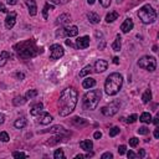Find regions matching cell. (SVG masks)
<instances>
[{
    "mask_svg": "<svg viewBox=\"0 0 159 159\" xmlns=\"http://www.w3.org/2000/svg\"><path fill=\"white\" fill-rule=\"evenodd\" d=\"M77 97L78 93L73 87H67L62 91L60 98H58V114L61 117H66L70 113L73 112L76 104H77Z\"/></svg>",
    "mask_w": 159,
    "mask_h": 159,
    "instance_id": "obj_1",
    "label": "cell"
},
{
    "mask_svg": "<svg viewBox=\"0 0 159 159\" xmlns=\"http://www.w3.org/2000/svg\"><path fill=\"white\" fill-rule=\"evenodd\" d=\"M14 50L16 51L17 56L22 60H29V58H32L40 53H42V47H39L36 45V41L35 40H25V41H21L19 43H16L14 46Z\"/></svg>",
    "mask_w": 159,
    "mask_h": 159,
    "instance_id": "obj_2",
    "label": "cell"
},
{
    "mask_svg": "<svg viewBox=\"0 0 159 159\" xmlns=\"http://www.w3.org/2000/svg\"><path fill=\"white\" fill-rule=\"evenodd\" d=\"M123 84V77L120 73L118 72H113L111 73L104 82V91L108 96H114L119 92V89L122 88Z\"/></svg>",
    "mask_w": 159,
    "mask_h": 159,
    "instance_id": "obj_3",
    "label": "cell"
},
{
    "mask_svg": "<svg viewBox=\"0 0 159 159\" xmlns=\"http://www.w3.org/2000/svg\"><path fill=\"white\" fill-rule=\"evenodd\" d=\"M101 97H102L101 89H92V91L87 92L83 96V99H82V107H83V109H86V111H93V109H96L97 106H98V103H99Z\"/></svg>",
    "mask_w": 159,
    "mask_h": 159,
    "instance_id": "obj_4",
    "label": "cell"
},
{
    "mask_svg": "<svg viewBox=\"0 0 159 159\" xmlns=\"http://www.w3.org/2000/svg\"><path fill=\"white\" fill-rule=\"evenodd\" d=\"M138 17L143 24H152L157 20V11L149 4H145L139 9Z\"/></svg>",
    "mask_w": 159,
    "mask_h": 159,
    "instance_id": "obj_5",
    "label": "cell"
},
{
    "mask_svg": "<svg viewBox=\"0 0 159 159\" xmlns=\"http://www.w3.org/2000/svg\"><path fill=\"white\" fill-rule=\"evenodd\" d=\"M138 66L149 71V72H153L157 68V60L153 56H143V57L139 58Z\"/></svg>",
    "mask_w": 159,
    "mask_h": 159,
    "instance_id": "obj_6",
    "label": "cell"
},
{
    "mask_svg": "<svg viewBox=\"0 0 159 159\" xmlns=\"http://www.w3.org/2000/svg\"><path fill=\"white\" fill-rule=\"evenodd\" d=\"M119 107H120V103H119L118 101H113V102H111L109 104L102 107V108H101V112H102V114H104V116H107V117H112V116H114V114L118 112Z\"/></svg>",
    "mask_w": 159,
    "mask_h": 159,
    "instance_id": "obj_7",
    "label": "cell"
},
{
    "mask_svg": "<svg viewBox=\"0 0 159 159\" xmlns=\"http://www.w3.org/2000/svg\"><path fill=\"white\" fill-rule=\"evenodd\" d=\"M50 51H51V53H50V60H58V58L62 57L63 53H65L62 46L58 45V43H53V45L50 47Z\"/></svg>",
    "mask_w": 159,
    "mask_h": 159,
    "instance_id": "obj_8",
    "label": "cell"
},
{
    "mask_svg": "<svg viewBox=\"0 0 159 159\" xmlns=\"http://www.w3.org/2000/svg\"><path fill=\"white\" fill-rule=\"evenodd\" d=\"M77 34H78V27L77 26H70V27L61 29V31H57L56 36H68V37H72V36H77Z\"/></svg>",
    "mask_w": 159,
    "mask_h": 159,
    "instance_id": "obj_9",
    "label": "cell"
},
{
    "mask_svg": "<svg viewBox=\"0 0 159 159\" xmlns=\"http://www.w3.org/2000/svg\"><path fill=\"white\" fill-rule=\"evenodd\" d=\"M89 46V37L88 36H82V37H78L76 40V47L80 48V50H83V48H87Z\"/></svg>",
    "mask_w": 159,
    "mask_h": 159,
    "instance_id": "obj_10",
    "label": "cell"
},
{
    "mask_svg": "<svg viewBox=\"0 0 159 159\" xmlns=\"http://www.w3.org/2000/svg\"><path fill=\"white\" fill-rule=\"evenodd\" d=\"M52 116L50 114V113H46V112H41L40 114H39V119H37V122L40 123V124H43V125H46V124H50L51 122H52Z\"/></svg>",
    "mask_w": 159,
    "mask_h": 159,
    "instance_id": "obj_11",
    "label": "cell"
},
{
    "mask_svg": "<svg viewBox=\"0 0 159 159\" xmlns=\"http://www.w3.org/2000/svg\"><path fill=\"white\" fill-rule=\"evenodd\" d=\"M108 67V62L104 61V60H97L96 63H94V72L97 73H102L107 70Z\"/></svg>",
    "mask_w": 159,
    "mask_h": 159,
    "instance_id": "obj_12",
    "label": "cell"
},
{
    "mask_svg": "<svg viewBox=\"0 0 159 159\" xmlns=\"http://www.w3.org/2000/svg\"><path fill=\"white\" fill-rule=\"evenodd\" d=\"M15 21H16V12H10L7 14L6 19H5V27L6 29H12L14 25H15Z\"/></svg>",
    "mask_w": 159,
    "mask_h": 159,
    "instance_id": "obj_13",
    "label": "cell"
},
{
    "mask_svg": "<svg viewBox=\"0 0 159 159\" xmlns=\"http://www.w3.org/2000/svg\"><path fill=\"white\" fill-rule=\"evenodd\" d=\"M25 4L27 5L29 7V14L31 16H35L37 14V5H36V1L35 0H25Z\"/></svg>",
    "mask_w": 159,
    "mask_h": 159,
    "instance_id": "obj_14",
    "label": "cell"
},
{
    "mask_svg": "<svg viewBox=\"0 0 159 159\" xmlns=\"http://www.w3.org/2000/svg\"><path fill=\"white\" fill-rule=\"evenodd\" d=\"M133 26H134L133 20L128 17V19H125V20H124V22L120 25V30H122L124 34H127V32H129V31L133 29Z\"/></svg>",
    "mask_w": 159,
    "mask_h": 159,
    "instance_id": "obj_15",
    "label": "cell"
},
{
    "mask_svg": "<svg viewBox=\"0 0 159 159\" xmlns=\"http://www.w3.org/2000/svg\"><path fill=\"white\" fill-rule=\"evenodd\" d=\"M71 123L75 125V127H86V125H88V122L86 120V119H83V118H80V117H75V118H72V120H71Z\"/></svg>",
    "mask_w": 159,
    "mask_h": 159,
    "instance_id": "obj_16",
    "label": "cell"
},
{
    "mask_svg": "<svg viewBox=\"0 0 159 159\" xmlns=\"http://www.w3.org/2000/svg\"><path fill=\"white\" fill-rule=\"evenodd\" d=\"M71 22V16L68 15V14H62V15H60L58 17H57V21H56V24H61V25H67V24H70Z\"/></svg>",
    "mask_w": 159,
    "mask_h": 159,
    "instance_id": "obj_17",
    "label": "cell"
},
{
    "mask_svg": "<svg viewBox=\"0 0 159 159\" xmlns=\"http://www.w3.org/2000/svg\"><path fill=\"white\" fill-rule=\"evenodd\" d=\"M11 57H12V55H11L10 52H7V51H2V52L0 53V67L5 66V63L7 62V60H10Z\"/></svg>",
    "mask_w": 159,
    "mask_h": 159,
    "instance_id": "obj_18",
    "label": "cell"
},
{
    "mask_svg": "<svg viewBox=\"0 0 159 159\" xmlns=\"http://www.w3.org/2000/svg\"><path fill=\"white\" fill-rule=\"evenodd\" d=\"M80 147H81L83 150H86V152H91L92 148H93V143H92V140H89V139L82 140V142L80 143Z\"/></svg>",
    "mask_w": 159,
    "mask_h": 159,
    "instance_id": "obj_19",
    "label": "cell"
},
{
    "mask_svg": "<svg viewBox=\"0 0 159 159\" xmlns=\"http://www.w3.org/2000/svg\"><path fill=\"white\" fill-rule=\"evenodd\" d=\"M26 124H27V119H26L25 117H20V118H17V119L14 122V125H15L17 129H21V128L26 127Z\"/></svg>",
    "mask_w": 159,
    "mask_h": 159,
    "instance_id": "obj_20",
    "label": "cell"
},
{
    "mask_svg": "<svg viewBox=\"0 0 159 159\" xmlns=\"http://www.w3.org/2000/svg\"><path fill=\"white\" fill-rule=\"evenodd\" d=\"M87 19H88V21H89L91 24H98L99 20H101L99 15L96 14V12H88V14H87Z\"/></svg>",
    "mask_w": 159,
    "mask_h": 159,
    "instance_id": "obj_21",
    "label": "cell"
},
{
    "mask_svg": "<svg viewBox=\"0 0 159 159\" xmlns=\"http://www.w3.org/2000/svg\"><path fill=\"white\" fill-rule=\"evenodd\" d=\"M42 109H43V104H42V103H37V104H35V106L31 108L30 113H31V116H39V114L42 112Z\"/></svg>",
    "mask_w": 159,
    "mask_h": 159,
    "instance_id": "obj_22",
    "label": "cell"
},
{
    "mask_svg": "<svg viewBox=\"0 0 159 159\" xmlns=\"http://www.w3.org/2000/svg\"><path fill=\"white\" fill-rule=\"evenodd\" d=\"M120 47H122V39H120V36H119V35H117V37H116V40H114V42L112 43V48H113V51H119V50H120Z\"/></svg>",
    "mask_w": 159,
    "mask_h": 159,
    "instance_id": "obj_23",
    "label": "cell"
},
{
    "mask_svg": "<svg viewBox=\"0 0 159 159\" xmlns=\"http://www.w3.org/2000/svg\"><path fill=\"white\" fill-rule=\"evenodd\" d=\"M94 84H96V80H94V78H91V77L83 80V83H82L83 88H91V87H93Z\"/></svg>",
    "mask_w": 159,
    "mask_h": 159,
    "instance_id": "obj_24",
    "label": "cell"
},
{
    "mask_svg": "<svg viewBox=\"0 0 159 159\" xmlns=\"http://www.w3.org/2000/svg\"><path fill=\"white\" fill-rule=\"evenodd\" d=\"M63 140H66V137H62V135H57V137H53V138H51L50 140H47L46 142V144H50V145H53V144H56V143H58V142H63Z\"/></svg>",
    "mask_w": 159,
    "mask_h": 159,
    "instance_id": "obj_25",
    "label": "cell"
},
{
    "mask_svg": "<svg viewBox=\"0 0 159 159\" xmlns=\"http://www.w3.org/2000/svg\"><path fill=\"white\" fill-rule=\"evenodd\" d=\"M26 102H27V98H26V97H22V96H17V97H15L14 101H12V103H14L15 106H22V104H25Z\"/></svg>",
    "mask_w": 159,
    "mask_h": 159,
    "instance_id": "obj_26",
    "label": "cell"
},
{
    "mask_svg": "<svg viewBox=\"0 0 159 159\" xmlns=\"http://www.w3.org/2000/svg\"><path fill=\"white\" fill-rule=\"evenodd\" d=\"M139 120H140V122H143V123H147V124H149V123L152 122V116H150V113H148V112H144V113H142V114H140V118H139Z\"/></svg>",
    "mask_w": 159,
    "mask_h": 159,
    "instance_id": "obj_27",
    "label": "cell"
},
{
    "mask_svg": "<svg viewBox=\"0 0 159 159\" xmlns=\"http://www.w3.org/2000/svg\"><path fill=\"white\" fill-rule=\"evenodd\" d=\"M117 19H118V12L117 11H111L109 14L106 15V21L107 22H113Z\"/></svg>",
    "mask_w": 159,
    "mask_h": 159,
    "instance_id": "obj_28",
    "label": "cell"
},
{
    "mask_svg": "<svg viewBox=\"0 0 159 159\" xmlns=\"http://www.w3.org/2000/svg\"><path fill=\"white\" fill-rule=\"evenodd\" d=\"M92 71H93V70H92V66H91V65H88V66H84V67L82 68V71L80 72V77H84V76L89 75Z\"/></svg>",
    "mask_w": 159,
    "mask_h": 159,
    "instance_id": "obj_29",
    "label": "cell"
},
{
    "mask_svg": "<svg viewBox=\"0 0 159 159\" xmlns=\"http://www.w3.org/2000/svg\"><path fill=\"white\" fill-rule=\"evenodd\" d=\"M150 99H152V92H150V89H147L142 96V101H143V103H148Z\"/></svg>",
    "mask_w": 159,
    "mask_h": 159,
    "instance_id": "obj_30",
    "label": "cell"
},
{
    "mask_svg": "<svg viewBox=\"0 0 159 159\" xmlns=\"http://www.w3.org/2000/svg\"><path fill=\"white\" fill-rule=\"evenodd\" d=\"M43 132H57V133H66L65 128L62 125H53L52 128L47 129V130H43Z\"/></svg>",
    "mask_w": 159,
    "mask_h": 159,
    "instance_id": "obj_31",
    "label": "cell"
},
{
    "mask_svg": "<svg viewBox=\"0 0 159 159\" xmlns=\"http://www.w3.org/2000/svg\"><path fill=\"white\" fill-rule=\"evenodd\" d=\"M53 158L55 159H63L65 158V153L62 149H56L53 153Z\"/></svg>",
    "mask_w": 159,
    "mask_h": 159,
    "instance_id": "obj_32",
    "label": "cell"
},
{
    "mask_svg": "<svg viewBox=\"0 0 159 159\" xmlns=\"http://www.w3.org/2000/svg\"><path fill=\"white\" fill-rule=\"evenodd\" d=\"M52 9H53L52 5H50L48 2L45 4V6H43V11H42V14H43V19H47V12H48V10H52Z\"/></svg>",
    "mask_w": 159,
    "mask_h": 159,
    "instance_id": "obj_33",
    "label": "cell"
},
{
    "mask_svg": "<svg viewBox=\"0 0 159 159\" xmlns=\"http://www.w3.org/2000/svg\"><path fill=\"white\" fill-rule=\"evenodd\" d=\"M37 96V89H30V91H27V93H26V98H34V97H36Z\"/></svg>",
    "mask_w": 159,
    "mask_h": 159,
    "instance_id": "obj_34",
    "label": "cell"
},
{
    "mask_svg": "<svg viewBox=\"0 0 159 159\" xmlns=\"http://www.w3.org/2000/svg\"><path fill=\"white\" fill-rule=\"evenodd\" d=\"M138 143H139V139H138V138H135V137H132V138L129 139V145H130V147H133V148H134V147H137V145H138Z\"/></svg>",
    "mask_w": 159,
    "mask_h": 159,
    "instance_id": "obj_35",
    "label": "cell"
},
{
    "mask_svg": "<svg viewBox=\"0 0 159 159\" xmlns=\"http://www.w3.org/2000/svg\"><path fill=\"white\" fill-rule=\"evenodd\" d=\"M9 134L6 132H0V140L1 142H9Z\"/></svg>",
    "mask_w": 159,
    "mask_h": 159,
    "instance_id": "obj_36",
    "label": "cell"
},
{
    "mask_svg": "<svg viewBox=\"0 0 159 159\" xmlns=\"http://www.w3.org/2000/svg\"><path fill=\"white\" fill-rule=\"evenodd\" d=\"M12 157L14 158H27V154H25L22 152H14L12 153Z\"/></svg>",
    "mask_w": 159,
    "mask_h": 159,
    "instance_id": "obj_37",
    "label": "cell"
},
{
    "mask_svg": "<svg viewBox=\"0 0 159 159\" xmlns=\"http://www.w3.org/2000/svg\"><path fill=\"white\" fill-rule=\"evenodd\" d=\"M118 133H119V128H118V127H113V128L109 130V137H116Z\"/></svg>",
    "mask_w": 159,
    "mask_h": 159,
    "instance_id": "obj_38",
    "label": "cell"
},
{
    "mask_svg": "<svg viewBox=\"0 0 159 159\" xmlns=\"http://www.w3.org/2000/svg\"><path fill=\"white\" fill-rule=\"evenodd\" d=\"M148 133H149V129H148L147 127H140V128H138V134L145 135V134H148Z\"/></svg>",
    "mask_w": 159,
    "mask_h": 159,
    "instance_id": "obj_39",
    "label": "cell"
},
{
    "mask_svg": "<svg viewBox=\"0 0 159 159\" xmlns=\"http://www.w3.org/2000/svg\"><path fill=\"white\" fill-rule=\"evenodd\" d=\"M137 118H138L137 114H132V116H129V117L127 118V123H134V122L137 120Z\"/></svg>",
    "mask_w": 159,
    "mask_h": 159,
    "instance_id": "obj_40",
    "label": "cell"
},
{
    "mask_svg": "<svg viewBox=\"0 0 159 159\" xmlns=\"http://www.w3.org/2000/svg\"><path fill=\"white\" fill-rule=\"evenodd\" d=\"M102 159H112L113 158V154L112 153H109V152H107V153H104V154H102V157H101Z\"/></svg>",
    "mask_w": 159,
    "mask_h": 159,
    "instance_id": "obj_41",
    "label": "cell"
},
{
    "mask_svg": "<svg viewBox=\"0 0 159 159\" xmlns=\"http://www.w3.org/2000/svg\"><path fill=\"white\" fill-rule=\"evenodd\" d=\"M99 2L102 4L103 7H108L111 5V0H99Z\"/></svg>",
    "mask_w": 159,
    "mask_h": 159,
    "instance_id": "obj_42",
    "label": "cell"
},
{
    "mask_svg": "<svg viewBox=\"0 0 159 159\" xmlns=\"http://www.w3.org/2000/svg\"><path fill=\"white\" fill-rule=\"evenodd\" d=\"M125 149H127V148H125V145H119V148H118V153L122 155V154H124V153H125Z\"/></svg>",
    "mask_w": 159,
    "mask_h": 159,
    "instance_id": "obj_43",
    "label": "cell"
},
{
    "mask_svg": "<svg viewBox=\"0 0 159 159\" xmlns=\"http://www.w3.org/2000/svg\"><path fill=\"white\" fill-rule=\"evenodd\" d=\"M127 157H128L129 159H134V158H137V155H135V154H134L132 150H129V152L127 153Z\"/></svg>",
    "mask_w": 159,
    "mask_h": 159,
    "instance_id": "obj_44",
    "label": "cell"
},
{
    "mask_svg": "<svg viewBox=\"0 0 159 159\" xmlns=\"http://www.w3.org/2000/svg\"><path fill=\"white\" fill-rule=\"evenodd\" d=\"M15 76H16V78H17V80H24V78H25V75H24L22 72H17Z\"/></svg>",
    "mask_w": 159,
    "mask_h": 159,
    "instance_id": "obj_45",
    "label": "cell"
},
{
    "mask_svg": "<svg viewBox=\"0 0 159 159\" xmlns=\"http://www.w3.org/2000/svg\"><path fill=\"white\" fill-rule=\"evenodd\" d=\"M52 4H57V5H60V4H63V2H66L67 0H50Z\"/></svg>",
    "mask_w": 159,
    "mask_h": 159,
    "instance_id": "obj_46",
    "label": "cell"
},
{
    "mask_svg": "<svg viewBox=\"0 0 159 159\" xmlns=\"http://www.w3.org/2000/svg\"><path fill=\"white\" fill-rule=\"evenodd\" d=\"M138 157H139V158H144V157H145V152H144V149H140V150L138 152Z\"/></svg>",
    "mask_w": 159,
    "mask_h": 159,
    "instance_id": "obj_47",
    "label": "cell"
},
{
    "mask_svg": "<svg viewBox=\"0 0 159 159\" xmlns=\"http://www.w3.org/2000/svg\"><path fill=\"white\" fill-rule=\"evenodd\" d=\"M0 11H2V12H6V14H7V10H6V7H5V5H4L2 2H0Z\"/></svg>",
    "mask_w": 159,
    "mask_h": 159,
    "instance_id": "obj_48",
    "label": "cell"
},
{
    "mask_svg": "<svg viewBox=\"0 0 159 159\" xmlns=\"http://www.w3.org/2000/svg\"><path fill=\"white\" fill-rule=\"evenodd\" d=\"M93 137H94L96 139H99V138L102 137V133H101V132H94V134H93Z\"/></svg>",
    "mask_w": 159,
    "mask_h": 159,
    "instance_id": "obj_49",
    "label": "cell"
},
{
    "mask_svg": "<svg viewBox=\"0 0 159 159\" xmlns=\"http://www.w3.org/2000/svg\"><path fill=\"white\" fill-rule=\"evenodd\" d=\"M154 137H155L157 139L159 138V128H155V129H154Z\"/></svg>",
    "mask_w": 159,
    "mask_h": 159,
    "instance_id": "obj_50",
    "label": "cell"
},
{
    "mask_svg": "<svg viewBox=\"0 0 159 159\" xmlns=\"http://www.w3.org/2000/svg\"><path fill=\"white\" fill-rule=\"evenodd\" d=\"M7 4L9 5H16L17 4V0H7Z\"/></svg>",
    "mask_w": 159,
    "mask_h": 159,
    "instance_id": "obj_51",
    "label": "cell"
},
{
    "mask_svg": "<svg viewBox=\"0 0 159 159\" xmlns=\"http://www.w3.org/2000/svg\"><path fill=\"white\" fill-rule=\"evenodd\" d=\"M152 119H153L152 122H153L155 125H158V123H159V118H158V117H155V118H152Z\"/></svg>",
    "mask_w": 159,
    "mask_h": 159,
    "instance_id": "obj_52",
    "label": "cell"
},
{
    "mask_svg": "<svg viewBox=\"0 0 159 159\" xmlns=\"http://www.w3.org/2000/svg\"><path fill=\"white\" fill-rule=\"evenodd\" d=\"M4 120H5V117H4V114H1V113H0V124H2V123H4Z\"/></svg>",
    "mask_w": 159,
    "mask_h": 159,
    "instance_id": "obj_53",
    "label": "cell"
},
{
    "mask_svg": "<svg viewBox=\"0 0 159 159\" xmlns=\"http://www.w3.org/2000/svg\"><path fill=\"white\" fill-rule=\"evenodd\" d=\"M113 63L118 65V63H119V58H118V57H113Z\"/></svg>",
    "mask_w": 159,
    "mask_h": 159,
    "instance_id": "obj_54",
    "label": "cell"
},
{
    "mask_svg": "<svg viewBox=\"0 0 159 159\" xmlns=\"http://www.w3.org/2000/svg\"><path fill=\"white\" fill-rule=\"evenodd\" d=\"M75 158H76V159H81V158H84V155H82V154H78V155H76Z\"/></svg>",
    "mask_w": 159,
    "mask_h": 159,
    "instance_id": "obj_55",
    "label": "cell"
},
{
    "mask_svg": "<svg viewBox=\"0 0 159 159\" xmlns=\"http://www.w3.org/2000/svg\"><path fill=\"white\" fill-rule=\"evenodd\" d=\"M66 45H68V46H73V45H72V42H71V41H68V40H66Z\"/></svg>",
    "mask_w": 159,
    "mask_h": 159,
    "instance_id": "obj_56",
    "label": "cell"
},
{
    "mask_svg": "<svg viewBox=\"0 0 159 159\" xmlns=\"http://www.w3.org/2000/svg\"><path fill=\"white\" fill-rule=\"evenodd\" d=\"M94 1H96V0H87V2H88V4H91V5H92V4H94Z\"/></svg>",
    "mask_w": 159,
    "mask_h": 159,
    "instance_id": "obj_57",
    "label": "cell"
},
{
    "mask_svg": "<svg viewBox=\"0 0 159 159\" xmlns=\"http://www.w3.org/2000/svg\"><path fill=\"white\" fill-rule=\"evenodd\" d=\"M153 51L157 52V51H158V47H157V46H153Z\"/></svg>",
    "mask_w": 159,
    "mask_h": 159,
    "instance_id": "obj_58",
    "label": "cell"
},
{
    "mask_svg": "<svg viewBox=\"0 0 159 159\" xmlns=\"http://www.w3.org/2000/svg\"><path fill=\"white\" fill-rule=\"evenodd\" d=\"M122 1H123V0H117V2H118V4H119V2H122Z\"/></svg>",
    "mask_w": 159,
    "mask_h": 159,
    "instance_id": "obj_59",
    "label": "cell"
}]
</instances>
